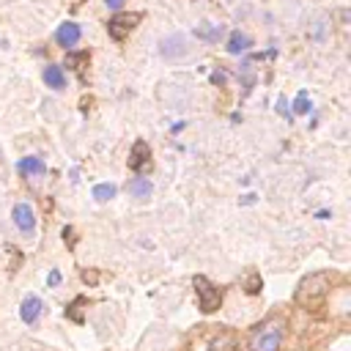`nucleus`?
<instances>
[{"mask_svg":"<svg viewBox=\"0 0 351 351\" xmlns=\"http://www.w3.org/2000/svg\"><path fill=\"white\" fill-rule=\"evenodd\" d=\"M282 346V324L280 321H269L263 326H258L250 337V351H280Z\"/></svg>","mask_w":351,"mask_h":351,"instance_id":"f257e3e1","label":"nucleus"},{"mask_svg":"<svg viewBox=\"0 0 351 351\" xmlns=\"http://www.w3.org/2000/svg\"><path fill=\"white\" fill-rule=\"evenodd\" d=\"M192 282H195V293H197L200 310H203V313H214V310L222 304V291H219L208 277H203V274H197Z\"/></svg>","mask_w":351,"mask_h":351,"instance_id":"f03ea898","label":"nucleus"},{"mask_svg":"<svg viewBox=\"0 0 351 351\" xmlns=\"http://www.w3.org/2000/svg\"><path fill=\"white\" fill-rule=\"evenodd\" d=\"M137 22H140V14H115V16L107 22V33H110V38H115V41H126V36L134 30Z\"/></svg>","mask_w":351,"mask_h":351,"instance_id":"7ed1b4c3","label":"nucleus"},{"mask_svg":"<svg viewBox=\"0 0 351 351\" xmlns=\"http://www.w3.org/2000/svg\"><path fill=\"white\" fill-rule=\"evenodd\" d=\"M11 217H14V225L22 233H30L36 228V214H33V206L30 203H16L14 211H11Z\"/></svg>","mask_w":351,"mask_h":351,"instance_id":"20e7f679","label":"nucleus"},{"mask_svg":"<svg viewBox=\"0 0 351 351\" xmlns=\"http://www.w3.org/2000/svg\"><path fill=\"white\" fill-rule=\"evenodd\" d=\"M80 36H82V30H80V25H74V22H63V25L55 30V41H58L63 49H71V47L80 41Z\"/></svg>","mask_w":351,"mask_h":351,"instance_id":"39448f33","label":"nucleus"},{"mask_svg":"<svg viewBox=\"0 0 351 351\" xmlns=\"http://www.w3.org/2000/svg\"><path fill=\"white\" fill-rule=\"evenodd\" d=\"M148 159H151L148 143H145V140H137V143L132 145V154H129V167H132V170H143V167L148 165Z\"/></svg>","mask_w":351,"mask_h":351,"instance_id":"423d86ee","label":"nucleus"},{"mask_svg":"<svg viewBox=\"0 0 351 351\" xmlns=\"http://www.w3.org/2000/svg\"><path fill=\"white\" fill-rule=\"evenodd\" d=\"M41 299L38 296H27L25 302H22V307H19V315H22V321L25 324H33L36 318H38V313H41Z\"/></svg>","mask_w":351,"mask_h":351,"instance_id":"0eeeda50","label":"nucleus"},{"mask_svg":"<svg viewBox=\"0 0 351 351\" xmlns=\"http://www.w3.org/2000/svg\"><path fill=\"white\" fill-rule=\"evenodd\" d=\"M151 192H154V184H151L145 176H137V178L129 184V195H132V197H137V200H148V197H151Z\"/></svg>","mask_w":351,"mask_h":351,"instance_id":"6e6552de","label":"nucleus"},{"mask_svg":"<svg viewBox=\"0 0 351 351\" xmlns=\"http://www.w3.org/2000/svg\"><path fill=\"white\" fill-rule=\"evenodd\" d=\"M16 170H19L22 176H41V173H44V159H38V156H25V159L16 162Z\"/></svg>","mask_w":351,"mask_h":351,"instance_id":"1a4fd4ad","label":"nucleus"},{"mask_svg":"<svg viewBox=\"0 0 351 351\" xmlns=\"http://www.w3.org/2000/svg\"><path fill=\"white\" fill-rule=\"evenodd\" d=\"M44 82H47L49 88H55V90L66 88V74H63V69H60V66H47V69H44Z\"/></svg>","mask_w":351,"mask_h":351,"instance_id":"9d476101","label":"nucleus"},{"mask_svg":"<svg viewBox=\"0 0 351 351\" xmlns=\"http://www.w3.org/2000/svg\"><path fill=\"white\" fill-rule=\"evenodd\" d=\"M247 47H250V38H247L244 33H239V30H236V33L230 36V41H228V52H230V55H239V52H244Z\"/></svg>","mask_w":351,"mask_h":351,"instance_id":"9b49d317","label":"nucleus"},{"mask_svg":"<svg viewBox=\"0 0 351 351\" xmlns=\"http://www.w3.org/2000/svg\"><path fill=\"white\" fill-rule=\"evenodd\" d=\"M93 197L96 200H110V197H115V186L112 184H96L93 186Z\"/></svg>","mask_w":351,"mask_h":351,"instance_id":"f8f14e48","label":"nucleus"},{"mask_svg":"<svg viewBox=\"0 0 351 351\" xmlns=\"http://www.w3.org/2000/svg\"><path fill=\"white\" fill-rule=\"evenodd\" d=\"M307 110H310V99H307V93L302 90V93L296 96V101H293V112H296V115H304Z\"/></svg>","mask_w":351,"mask_h":351,"instance_id":"ddd939ff","label":"nucleus"},{"mask_svg":"<svg viewBox=\"0 0 351 351\" xmlns=\"http://www.w3.org/2000/svg\"><path fill=\"white\" fill-rule=\"evenodd\" d=\"M60 282V274L58 271H49V285H58Z\"/></svg>","mask_w":351,"mask_h":351,"instance_id":"4468645a","label":"nucleus"},{"mask_svg":"<svg viewBox=\"0 0 351 351\" xmlns=\"http://www.w3.org/2000/svg\"><path fill=\"white\" fill-rule=\"evenodd\" d=\"M107 3V8H121L123 5V0H104Z\"/></svg>","mask_w":351,"mask_h":351,"instance_id":"2eb2a0df","label":"nucleus"}]
</instances>
